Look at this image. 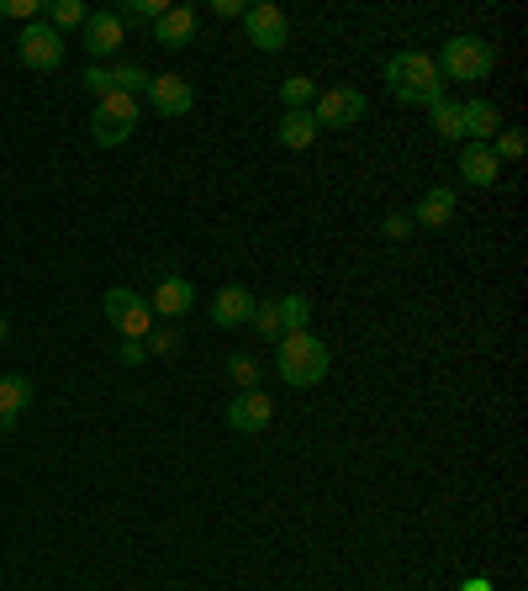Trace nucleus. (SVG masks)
Returning <instances> with one entry per match:
<instances>
[{
  "label": "nucleus",
  "instance_id": "obj_1",
  "mask_svg": "<svg viewBox=\"0 0 528 591\" xmlns=\"http://www.w3.org/2000/svg\"><path fill=\"white\" fill-rule=\"evenodd\" d=\"M386 85H391V95H397L402 106H434L439 95H449L434 53H412V48L386 59Z\"/></svg>",
  "mask_w": 528,
  "mask_h": 591
},
{
  "label": "nucleus",
  "instance_id": "obj_2",
  "mask_svg": "<svg viewBox=\"0 0 528 591\" xmlns=\"http://www.w3.org/2000/svg\"><path fill=\"white\" fill-rule=\"evenodd\" d=\"M275 375L296 391H312L318 381H327V344L312 333H285L275 344Z\"/></svg>",
  "mask_w": 528,
  "mask_h": 591
},
{
  "label": "nucleus",
  "instance_id": "obj_3",
  "mask_svg": "<svg viewBox=\"0 0 528 591\" xmlns=\"http://www.w3.org/2000/svg\"><path fill=\"white\" fill-rule=\"evenodd\" d=\"M434 64H439V75L454 79V85H481V79H491V69H497V53H491L487 38L460 33V38L445 42V53H439Z\"/></svg>",
  "mask_w": 528,
  "mask_h": 591
},
{
  "label": "nucleus",
  "instance_id": "obj_4",
  "mask_svg": "<svg viewBox=\"0 0 528 591\" xmlns=\"http://www.w3.org/2000/svg\"><path fill=\"white\" fill-rule=\"evenodd\" d=\"M138 117H143L138 95H123V90H112L106 101H95V117H90V138H95L101 149H117V143H127V138L138 132Z\"/></svg>",
  "mask_w": 528,
  "mask_h": 591
},
{
  "label": "nucleus",
  "instance_id": "obj_5",
  "mask_svg": "<svg viewBox=\"0 0 528 591\" xmlns=\"http://www.w3.org/2000/svg\"><path fill=\"white\" fill-rule=\"evenodd\" d=\"M365 90H355V85H327L318 90V101H312V121L318 127H355V121L365 117Z\"/></svg>",
  "mask_w": 528,
  "mask_h": 591
},
{
  "label": "nucleus",
  "instance_id": "obj_6",
  "mask_svg": "<svg viewBox=\"0 0 528 591\" xmlns=\"http://www.w3.org/2000/svg\"><path fill=\"white\" fill-rule=\"evenodd\" d=\"M106 322L123 333V338H143L154 327V312H149V296L127 291V285H112L106 291Z\"/></svg>",
  "mask_w": 528,
  "mask_h": 591
},
{
  "label": "nucleus",
  "instance_id": "obj_7",
  "mask_svg": "<svg viewBox=\"0 0 528 591\" xmlns=\"http://www.w3.org/2000/svg\"><path fill=\"white\" fill-rule=\"evenodd\" d=\"M244 33L259 53H281L285 42H291V22H285L281 5L259 0V5H244Z\"/></svg>",
  "mask_w": 528,
  "mask_h": 591
},
{
  "label": "nucleus",
  "instance_id": "obj_8",
  "mask_svg": "<svg viewBox=\"0 0 528 591\" xmlns=\"http://www.w3.org/2000/svg\"><path fill=\"white\" fill-rule=\"evenodd\" d=\"M16 59L27 64V69H59L64 64V33H53V27H42V22H27V33L16 38Z\"/></svg>",
  "mask_w": 528,
  "mask_h": 591
},
{
  "label": "nucleus",
  "instance_id": "obj_9",
  "mask_svg": "<svg viewBox=\"0 0 528 591\" xmlns=\"http://www.w3.org/2000/svg\"><path fill=\"white\" fill-rule=\"evenodd\" d=\"M275 423V401H270V391H239L233 401H228V428L233 434H265Z\"/></svg>",
  "mask_w": 528,
  "mask_h": 591
},
{
  "label": "nucleus",
  "instance_id": "obj_10",
  "mask_svg": "<svg viewBox=\"0 0 528 591\" xmlns=\"http://www.w3.org/2000/svg\"><path fill=\"white\" fill-rule=\"evenodd\" d=\"M149 106L159 112V117H185L191 106H196V90H191V79L185 75H149Z\"/></svg>",
  "mask_w": 528,
  "mask_h": 591
},
{
  "label": "nucleus",
  "instance_id": "obj_11",
  "mask_svg": "<svg viewBox=\"0 0 528 591\" xmlns=\"http://www.w3.org/2000/svg\"><path fill=\"white\" fill-rule=\"evenodd\" d=\"M123 38H127V27L117 11H90V16H85V53H90L95 64H101V59H117Z\"/></svg>",
  "mask_w": 528,
  "mask_h": 591
},
{
  "label": "nucleus",
  "instance_id": "obj_12",
  "mask_svg": "<svg viewBox=\"0 0 528 591\" xmlns=\"http://www.w3.org/2000/svg\"><path fill=\"white\" fill-rule=\"evenodd\" d=\"M254 301H259V296H254L248 285H222V291L211 296V322H217V327H244L248 317H254Z\"/></svg>",
  "mask_w": 528,
  "mask_h": 591
},
{
  "label": "nucleus",
  "instance_id": "obj_13",
  "mask_svg": "<svg viewBox=\"0 0 528 591\" xmlns=\"http://www.w3.org/2000/svg\"><path fill=\"white\" fill-rule=\"evenodd\" d=\"M191 307H196V285L185 275H164L154 285V296H149V312H159V317H185Z\"/></svg>",
  "mask_w": 528,
  "mask_h": 591
},
{
  "label": "nucleus",
  "instance_id": "obj_14",
  "mask_svg": "<svg viewBox=\"0 0 528 591\" xmlns=\"http://www.w3.org/2000/svg\"><path fill=\"white\" fill-rule=\"evenodd\" d=\"M502 175V158L491 154V143H465L460 149V180L465 185H497Z\"/></svg>",
  "mask_w": 528,
  "mask_h": 591
},
{
  "label": "nucleus",
  "instance_id": "obj_15",
  "mask_svg": "<svg viewBox=\"0 0 528 591\" xmlns=\"http://www.w3.org/2000/svg\"><path fill=\"white\" fill-rule=\"evenodd\" d=\"M460 117H465V143H491L502 132L497 101H460Z\"/></svg>",
  "mask_w": 528,
  "mask_h": 591
},
{
  "label": "nucleus",
  "instance_id": "obj_16",
  "mask_svg": "<svg viewBox=\"0 0 528 591\" xmlns=\"http://www.w3.org/2000/svg\"><path fill=\"white\" fill-rule=\"evenodd\" d=\"M191 38H196V11L191 5H169L159 22H154V42L159 48H185Z\"/></svg>",
  "mask_w": 528,
  "mask_h": 591
},
{
  "label": "nucleus",
  "instance_id": "obj_17",
  "mask_svg": "<svg viewBox=\"0 0 528 591\" xmlns=\"http://www.w3.org/2000/svg\"><path fill=\"white\" fill-rule=\"evenodd\" d=\"M449 222H454V191L449 185H434L412 206V228H449Z\"/></svg>",
  "mask_w": 528,
  "mask_h": 591
},
{
  "label": "nucleus",
  "instance_id": "obj_18",
  "mask_svg": "<svg viewBox=\"0 0 528 591\" xmlns=\"http://www.w3.org/2000/svg\"><path fill=\"white\" fill-rule=\"evenodd\" d=\"M318 121H312V112H285L281 117V127H275V143L281 149H291V154H301V149H312L318 143Z\"/></svg>",
  "mask_w": 528,
  "mask_h": 591
},
{
  "label": "nucleus",
  "instance_id": "obj_19",
  "mask_svg": "<svg viewBox=\"0 0 528 591\" xmlns=\"http://www.w3.org/2000/svg\"><path fill=\"white\" fill-rule=\"evenodd\" d=\"M27 407H33V381L27 375H0V423L11 428Z\"/></svg>",
  "mask_w": 528,
  "mask_h": 591
},
{
  "label": "nucleus",
  "instance_id": "obj_20",
  "mask_svg": "<svg viewBox=\"0 0 528 591\" xmlns=\"http://www.w3.org/2000/svg\"><path fill=\"white\" fill-rule=\"evenodd\" d=\"M428 127L445 138V143H460L465 138V117H460V101H449V95H439L434 106H428Z\"/></svg>",
  "mask_w": 528,
  "mask_h": 591
},
{
  "label": "nucleus",
  "instance_id": "obj_21",
  "mask_svg": "<svg viewBox=\"0 0 528 591\" xmlns=\"http://www.w3.org/2000/svg\"><path fill=\"white\" fill-rule=\"evenodd\" d=\"M254 333L259 338H270V344H281L285 338V322H281V296H270V301H254Z\"/></svg>",
  "mask_w": 528,
  "mask_h": 591
},
{
  "label": "nucleus",
  "instance_id": "obj_22",
  "mask_svg": "<svg viewBox=\"0 0 528 591\" xmlns=\"http://www.w3.org/2000/svg\"><path fill=\"white\" fill-rule=\"evenodd\" d=\"M281 101H285V112H312V101H318V85L307 75H291L281 85Z\"/></svg>",
  "mask_w": 528,
  "mask_h": 591
},
{
  "label": "nucleus",
  "instance_id": "obj_23",
  "mask_svg": "<svg viewBox=\"0 0 528 591\" xmlns=\"http://www.w3.org/2000/svg\"><path fill=\"white\" fill-rule=\"evenodd\" d=\"M281 322H285V333H307L312 301H307V296H281Z\"/></svg>",
  "mask_w": 528,
  "mask_h": 591
},
{
  "label": "nucleus",
  "instance_id": "obj_24",
  "mask_svg": "<svg viewBox=\"0 0 528 591\" xmlns=\"http://www.w3.org/2000/svg\"><path fill=\"white\" fill-rule=\"evenodd\" d=\"M85 16H90L85 0H53V33H64V27H85Z\"/></svg>",
  "mask_w": 528,
  "mask_h": 591
},
{
  "label": "nucleus",
  "instance_id": "obj_25",
  "mask_svg": "<svg viewBox=\"0 0 528 591\" xmlns=\"http://www.w3.org/2000/svg\"><path fill=\"white\" fill-rule=\"evenodd\" d=\"M228 375L239 381V391H254V386H259V359L254 355H228Z\"/></svg>",
  "mask_w": 528,
  "mask_h": 591
},
{
  "label": "nucleus",
  "instance_id": "obj_26",
  "mask_svg": "<svg viewBox=\"0 0 528 591\" xmlns=\"http://www.w3.org/2000/svg\"><path fill=\"white\" fill-rule=\"evenodd\" d=\"M164 11H169L164 0H127L123 11H117V16H123V27H127V22H159Z\"/></svg>",
  "mask_w": 528,
  "mask_h": 591
},
{
  "label": "nucleus",
  "instance_id": "obj_27",
  "mask_svg": "<svg viewBox=\"0 0 528 591\" xmlns=\"http://www.w3.org/2000/svg\"><path fill=\"white\" fill-rule=\"evenodd\" d=\"M112 79H117V90H123V95L149 90V69H138V64H117V69H112Z\"/></svg>",
  "mask_w": 528,
  "mask_h": 591
},
{
  "label": "nucleus",
  "instance_id": "obj_28",
  "mask_svg": "<svg viewBox=\"0 0 528 591\" xmlns=\"http://www.w3.org/2000/svg\"><path fill=\"white\" fill-rule=\"evenodd\" d=\"M491 154L502 158V164L524 158V132H513V127H507V132H497V138H491Z\"/></svg>",
  "mask_w": 528,
  "mask_h": 591
},
{
  "label": "nucleus",
  "instance_id": "obj_29",
  "mask_svg": "<svg viewBox=\"0 0 528 591\" xmlns=\"http://www.w3.org/2000/svg\"><path fill=\"white\" fill-rule=\"evenodd\" d=\"M143 349H149V355H175V349H180V333H175V327H149V333H143Z\"/></svg>",
  "mask_w": 528,
  "mask_h": 591
},
{
  "label": "nucleus",
  "instance_id": "obj_30",
  "mask_svg": "<svg viewBox=\"0 0 528 591\" xmlns=\"http://www.w3.org/2000/svg\"><path fill=\"white\" fill-rule=\"evenodd\" d=\"M85 90H90L95 101H106V95L117 90V79H112V69H101V64H95V69H85Z\"/></svg>",
  "mask_w": 528,
  "mask_h": 591
},
{
  "label": "nucleus",
  "instance_id": "obj_31",
  "mask_svg": "<svg viewBox=\"0 0 528 591\" xmlns=\"http://www.w3.org/2000/svg\"><path fill=\"white\" fill-rule=\"evenodd\" d=\"M0 16H22V22H38L42 0H0Z\"/></svg>",
  "mask_w": 528,
  "mask_h": 591
},
{
  "label": "nucleus",
  "instance_id": "obj_32",
  "mask_svg": "<svg viewBox=\"0 0 528 591\" xmlns=\"http://www.w3.org/2000/svg\"><path fill=\"white\" fill-rule=\"evenodd\" d=\"M149 349H143V338H123V364H143Z\"/></svg>",
  "mask_w": 528,
  "mask_h": 591
},
{
  "label": "nucleus",
  "instance_id": "obj_33",
  "mask_svg": "<svg viewBox=\"0 0 528 591\" xmlns=\"http://www.w3.org/2000/svg\"><path fill=\"white\" fill-rule=\"evenodd\" d=\"M407 233H412V217H407V211L386 217V237H407Z\"/></svg>",
  "mask_w": 528,
  "mask_h": 591
},
{
  "label": "nucleus",
  "instance_id": "obj_34",
  "mask_svg": "<svg viewBox=\"0 0 528 591\" xmlns=\"http://www.w3.org/2000/svg\"><path fill=\"white\" fill-rule=\"evenodd\" d=\"M460 591H497V587H491L487 576H471V581H465V587H460Z\"/></svg>",
  "mask_w": 528,
  "mask_h": 591
},
{
  "label": "nucleus",
  "instance_id": "obj_35",
  "mask_svg": "<svg viewBox=\"0 0 528 591\" xmlns=\"http://www.w3.org/2000/svg\"><path fill=\"white\" fill-rule=\"evenodd\" d=\"M0 344H5V317H0Z\"/></svg>",
  "mask_w": 528,
  "mask_h": 591
},
{
  "label": "nucleus",
  "instance_id": "obj_36",
  "mask_svg": "<svg viewBox=\"0 0 528 591\" xmlns=\"http://www.w3.org/2000/svg\"><path fill=\"white\" fill-rule=\"evenodd\" d=\"M0 434H5V423H0Z\"/></svg>",
  "mask_w": 528,
  "mask_h": 591
}]
</instances>
